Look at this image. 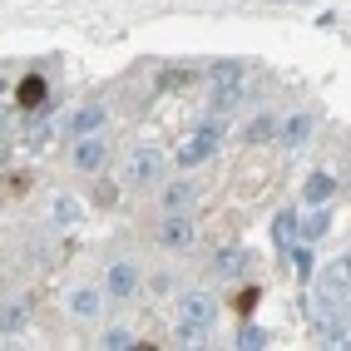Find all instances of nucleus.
<instances>
[{
    "label": "nucleus",
    "instance_id": "2eb2a0df",
    "mask_svg": "<svg viewBox=\"0 0 351 351\" xmlns=\"http://www.w3.org/2000/svg\"><path fill=\"white\" fill-rule=\"evenodd\" d=\"M193 203V183H169L163 189V213H178V208Z\"/></svg>",
    "mask_w": 351,
    "mask_h": 351
},
{
    "label": "nucleus",
    "instance_id": "bb28decb",
    "mask_svg": "<svg viewBox=\"0 0 351 351\" xmlns=\"http://www.w3.org/2000/svg\"><path fill=\"white\" fill-rule=\"evenodd\" d=\"M5 189H10V193H30V173H20V178H10Z\"/></svg>",
    "mask_w": 351,
    "mask_h": 351
},
{
    "label": "nucleus",
    "instance_id": "f03ea898",
    "mask_svg": "<svg viewBox=\"0 0 351 351\" xmlns=\"http://www.w3.org/2000/svg\"><path fill=\"white\" fill-rule=\"evenodd\" d=\"M163 169H169V158H163L158 149H149V144H138V149L129 154L124 183H134V189H154V183L163 178Z\"/></svg>",
    "mask_w": 351,
    "mask_h": 351
},
{
    "label": "nucleus",
    "instance_id": "4468645a",
    "mask_svg": "<svg viewBox=\"0 0 351 351\" xmlns=\"http://www.w3.org/2000/svg\"><path fill=\"white\" fill-rule=\"evenodd\" d=\"M218 277H243V267H247V252L243 247H228V252H218Z\"/></svg>",
    "mask_w": 351,
    "mask_h": 351
},
{
    "label": "nucleus",
    "instance_id": "cd10ccee",
    "mask_svg": "<svg viewBox=\"0 0 351 351\" xmlns=\"http://www.w3.org/2000/svg\"><path fill=\"white\" fill-rule=\"evenodd\" d=\"M10 158V144H5V134H0V163H5Z\"/></svg>",
    "mask_w": 351,
    "mask_h": 351
},
{
    "label": "nucleus",
    "instance_id": "dca6fc26",
    "mask_svg": "<svg viewBox=\"0 0 351 351\" xmlns=\"http://www.w3.org/2000/svg\"><path fill=\"white\" fill-rule=\"evenodd\" d=\"M50 213H55V223H60V228H75V223H80V203L69 198V193H60Z\"/></svg>",
    "mask_w": 351,
    "mask_h": 351
},
{
    "label": "nucleus",
    "instance_id": "5701e85b",
    "mask_svg": "<svg viewBox=\"0 0 351 351\" xmlns=\"http://www.w3.org/2000/svg\"><path fill=\"white\" fill-rule=\"evenodd\" d=\"M272 129H277L272 119H252V124H247V144H267Z\"/></svg>",
    "mask_w": 351,
    "mask_h": 351
},
{
    "label": "nucleus",
    "instance_id": "f257e3e1",
    "mask_svg": "<svg viewBox=\"0 0 351 351\" xmlns=\"http://www.w3.org/2000/svg\"><path fill=\"white\" fill-rule=\"evenodd\" d=\"M218 317V297H208V292H189L178 302V341L183 346H198V337L213 326Z\"/></svg>",
    "mask_w": 351,
    "mask_h": 351
},
{
    "label": "nucleus",
    "instance_id": "a211bd4d",
    "mask_svg": "<svg viewBox=\"0 0 351 351\" xmlns=\"http://www.w3.org/2000/svg\"><path fill=\"white\" fill-rule=\"evenodd\" d=\"M30 322V297H20L15 307H5V317H0V326H5V332H15V326H25Z\"/></svg>",
    "mask_w": 351,
    "mask_h": 351
},
{
    "label": "nucleus",
    "instance_id": "1a4fd4ad",
    "mask_svg": "<svg viewBox=\"0 0 351 351\" xmlns=\"http://www.w3.org/2000/svg\"><path fill=\"white\" fill-rule=\"evenodd\" d=\"M302 228H297V238L302 243H317V238H326V228H332V218H326V203H317L307 218H297Z\"/></svg>",
    "mask_w": 351,
    "mask_h": 351
},
{
    "label": "nucleus",
    "instance_id": "f3484780",
    "mask_svg": "<svg viewBox=\"0 0 351 351\" xmlns=\"http://www.w3.org/2000/svg\"><path fill=\"white\" fill-rule=\"evenodd\" d=\"M317 317H322V312H317ZM322 341H326V346H351V337H346V322L322 317Z\"/></svg>",
    "mask_w": 351,
    "mask_h": 351
},
{
    "label": "nucleus",
    "instance_id": "6e6552de",
    "mask_svg": "<svg viewBox=\"0 0 351 351\" xmlns=\"http://www.w3.org/2000/svg\"><path fill=\"white\" fill-rule=\"evenodd\" d=\"M45 99H50V84H45V75H25L15 84V109L20 114H35Z\"/></svg>",
    "mask_w": 351,
    "mask_h": 351
},
{
    "label": "nucleus",
    "instance_id": "c85d7f7f",
    "mask_svg": "<svg viewBox=\"0 0 351 351\" xmlns=\"http://www.w3.org/2000/svg\"><path fill=\"white\" fill-rule=\"evenodd\" d=\"M5 95H10V80H5V75H0V99H5Z\"/></svg>",
    "mask_w": 351,
    "mask_h": 351
},
{
    "label": "nucleus",
    "instance_id": "aec40b11",
    "mask_svg": "<svg viewBox=\"0 0 351 351\" xmlns=\"http://www.w3.org/2000/svg\"><path fill=\"white\" fill-rule=\"evenodd\" d=\"M232 346H243V351H263V346H267V332H263V326H243Z\"/></svg>",
    "mask_w": 351,
    "mask_h": 351
},
{
    "label": "nucleus",
    "instance_id": "7ed1b4c3",
    "mask_svg": "<svg viewBox=\"0 0 351 351\" xmlns=\"http://www.w3.org/2000/svg\"><path fill=\"white\" fill-rule=\"evenodd\" d=\"M218 144H223V124L213 119V124H203L189 144L178 149V169H193V163H203V158H213L218 154Z\"/></svg>",
    "mask_w": 351,
    "mask_h": 351
},
{
    "label": "nucleus",
    "instance_id": "9b49d317",
    "mask_svg": "<svg viewBox=\"0 0 351 351\" xmlns=\"http://www.w3.org/2000/svg\"><path fill=\"white\" fill-rule=\"evenodd\" d=\"M99 307H104L99 287H75V292H69V312H75V317H95Z\"/></svg>",
    "mask_w": 351,
    "mask_h": 351
},
{
    "label": "nucleus",
    "instance_id": "20e7f679",
    "mask_svg": "<svg viewBox=\"0 0 351 351\" xmlns=\"http://www.w3.org/2000/svg\"><path fill=\"white\" fill-rule=\"evenodd\" d=\"M337 292H351V252L332 257V263L322 267V277H317V297H312V302H332Z\"/></svg>",
    "mask_w": 351,
    "mask_h": 351
},
{
    "label": "nucleus",
    "instance_id": "4be33fe9",
    "mask_svg": "<svg viewBox=\"0 0 351 351\" xmlns=\"http://www.w3.org/2000/svg\"><path fill=\"white\" fill-rule=\"evenodd\" d=\"M99 346H109V351H129V346H138V341H134V332L114 326V332H104V341H99Z\"/></svg>",
    "mask_w": 351,
    "mask_h": 351
},
{
    "label": "nucleus",
    "instance_id": "b1692460",
    "mask_svg": "<svg viewBox=\"0 0 351 351\" xmlns=\"http://www.w3.org/2000/svg\"><path fill=\"white\" fill-rule=\"evenodd\" d=\"M55 129H60V124H50V119H40V124L30 129V149H45V144H50V138H55Z\"/></svg>",
    "mask_w": 351,
    "mask_h": 351
},
{
    "label": "nucleus",
    "instance_id": "9d476101",
    "mask_svg": "<svg viewBox=\"0 0 351 351\" xmlns=\"http://www.w3.org/2000/svg\"><path fill=\"white\" fill-rule=\"evenodd\" d=\"M312 129H317L312 114H292V119L282 124V144H287V149H302V144L312 138Z\"/></svg>",
    "mask_w": 351,
    "mask_h": 351
},
{
    "label": "nucleus",
    "instance_id": "f8f14e48",
    "mask_svg": "<svg viewBox=\"0 0 351 351\" xmlns=\"http://www.w3.org/2000/svg\"><path fill=\"white\" fill-rule=\"evenodd\" d=\"M332 193H337V178H332V173H322V169L307 178V189H302V198H307L312 208H317V203H326Z\"/></svg>",
    "mask_w": 351,
    "mask_h": 351
},
{
    "label": "nucleus",
    "instance_id": "423d86ee",
    "mask_svg": "<svg viewBox=\"0 0 351 351\" xmlns=\"http://www.w3.org/2000/svg\"><path fill=\"white\" fill-rule=\"evenodd\" d=\"M158 238H163V247H169V252L193 247V218H189V208H178V213H169V218H163Z\"/></svg>",
    "mask_w": 351,
    "mask_h": 351
},
{
    "label": "nucleus",
    "instance_id": "39448f33",
    "mask_svg": "<svg viewBox=\"0 0 351 351\" xmlns=\"http://www.w3.org/2000/svg\"><path fill=\"white\" fill-rule=\"evenodd\" d=\"M104 119H109V109L95 99V104H80L69 119H60V134H69V138H84V134H99L104 129Z\"/></svg>",
    "mask_w": 351,
    "mask_h": 351
},
{
    "label": "nucleus",
    "instance_id": "0eeeda50",
    "mask_svg": "<svg viewBox=\"0 0 351 351\" xmlns=\"http://www.w3.org/2000/svg\"><path fill=\"white\" fill-rule=\"evenodd\" d=\"M104 163H109V144H104L99 134H84L80 144H75V169L80 173H99Z\"/></svg>",
    "mask_w": 351,
    "mask_h": 351
},
{
    "label": "nucleus",
    "instance_id": "ddd939ff",
    "mask_svg": "<svg viewBox=\"0 0 351 351\" xmlns=\"http://www.w3.org/2000/svg\"><path fill=\"white\" fill-rule=\"evenodd\" d=\"M134 287H138L134 267H129V263H114V267H109V297H129Z\"/></svg>",
    "mask_w": 351,
    "mask_h": 351
},
{
    "label": "nucleus",
    "instance_id": "6ab92c4d",
    "mask_svg": "<svg viewBox=\"0 0 351 351\" xmlns=\"http://www.w3.org/2000/svg\"><path fill=\"white\" fill-rule=\"evenodd\" d=\"M292 272H297V282H312V247L307 243L292 247Z\"/></svg>",
    "mask_w": 351,
    "mask_h": 351
},
{
    "label": "nucleus",
    "instance_id": "412c9836",
    "mask_svg": "<svg viewBox=\"0 0 351 351\" xmlns=\"http://www.w3.org/2000/svg\"><path fill=\"white\" fill-rule=\"evenodd\" d=\"M272 238H277V243H292V238H297V213H277Z\"/></svg>",
    "mask_w": 351,
    "mask_h": 351
},
{
    "label": "nucleus",
    "instance_id": "a878e982",
    "mask_svg": "<svg viewBox=\"0 0 351 351\" xmlns=\"http://www.w3.org/2000/svg\"><path fill=\"white\" fill-rule=\"evenodd\" d=\"M114 198H119V193H114V189H109V183H104V189H99V183H95V203H99V208H109Z\"/></svg>",
    "mask_w": 351,
    "mask_h": 351
},
{
    "label": "nucleus",
    "instance_id": "393cba45",
    "mask_svg": "<svg viewBox=\"0 0 351 351\" xmlns=\"http://www.w3.org/2000/svg\"><path fill=\"white\" fill-rule=\"evenodd\" d=\"M257 302H263V292H257V287H243V292H238V302H232V307H238V312L247 317V312L257 307Z\"/></svg>",
    "mask_w": 351,
    "mask_h": 351
}]
</instances>
